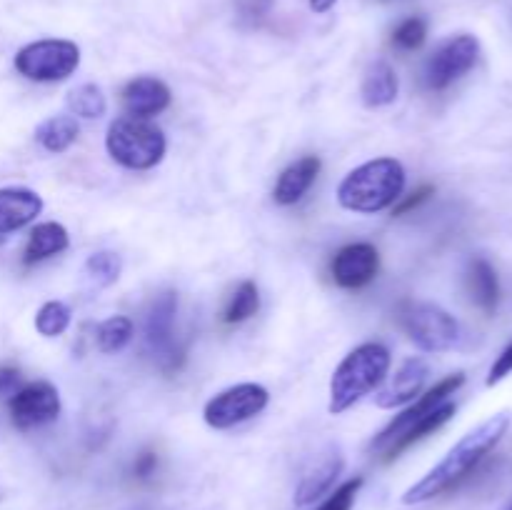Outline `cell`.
<instances>
[{
  "label": "cell",
  "instance_id": "cell-1",
  "mask_svg": "<svg viewBox=\"0 0 512 510\" xmlns=\"http://www.w3.org/2000/svg\"><path fill=\"white\" fill-rule=\"evenodd\" d=\"M510 428V413H498L480 423L478 428L470 430L468 435L458 440L453 448L448 450L443 460L435 468H430L423 478L415 485H410L403 493L405 505H420L428 500L438 498V495L448 493V490L458 488L475 468L485 460V455L505 438Z\"/></svg>",
  "mask_w": 512,
  "mask_h": 510
},
{
  "label": "cell",
  "instance_id": "cell-2",
  "mask_svg": "<svg viewBox=\"0 0 512 510\" xmlns=\"http://www.w3.org/2000/svg\"><path fill=\"white\" fill-rule=\"evenodd\" d=\"M405 168L395 158H375L350 170L338 185V200L353 213H380L403 198Z\"/></svg>",
  "mask_w": 512,
  "mask_h": 510
},
{
  "label": "cell",
  "instance_id": "cell-3",
  "mask_svg": "<svg viewBox=\"0 0 512 510\" xmlns=\"http://www.w3.org/2000/svg\"><path fill=\"white\" fill-rule=\"evenodd\" d=\"M390 370V350L380 343H363L350 350L343 363L335 368L330 378V403L333 415L353 408L360 398L373 393L385 380Z\"/></svg>",
  "mask_w": 512,
  "mask_h": 510
},
{
  "label": "cell",
  "instance_id": "cell-4",
  "mask_svg": "<svg viewBox=\"0 0 512 510\" xmlns=\"http://www.w3.org/2000/svg\"><path fill=\"white\" fill-rule=\"evenodd\" d=\"M110 158L128 170H150L163 160L165 135L143 118H118L105 135Z\"/></svg>",
  "mask_w": 512,
  "mask_h": 510
},
{
  "label": "cell",
  "instance_id": "cell-5",
  "mask_svg": "<svg viewBox=\"0 0 512 510\" xmlns=\"http://www.w3.org/2000/svg\"><path fill=\"white\" fill-rule=\"evenodd\" d=\"M80 65V48L73 40L45 38L23 45L15 53V70L35 83H58L70 78Z\"/></svg>",
  "mask_w": 512,
  "mask_h": 510
},
{
  "label": "cell",
  "instance_id": "cell-6",
  "mask_svg": "<svg viewBox=\"0 0 512 510\" xmlns=\"http://www.w3.org/2000/svg\"><path fill=\"white\" fill-rule=\"evenodd\" d=\"M403 325L408 338L425 353H445V350H453L460 340L458 320L433 303L408 305Z\"/></svg>",
  "mask_w": 512,
  "mask_h": 510
},
{
  "label": "cell",
  "instance_id": "cell-7",
  "mask_svg": "<svg viewBox=\"0 0 512 510\" xmlns=\"http://www.w3.org/2000/svg\"><path fill=\"white\" fill-rule=\"evenodd\" d=\"M270 393L258 383H240L210 398L203 408V418L210 428L228 430L245 423L268 408Z\"/></svg>",
  "mask_w": 512,
  "mask_h": 510
},
{
  "label": "cell",
  "instance_id": "cell-8",
  "mask_svg": "<svg viewBox=\"0 0 512 510\" xmlns=\"http://www.w3.org/2000/svg\"><path fill=\"white\" fill-rule=\"evenodd\" d=\"M480 58V40L475 35L463 33L445 40L425 65V83L430 90H445L468 75Z\"/></svg>",
  "mask_w": 512,
  "mask_h": 510
},
{
  "label": "cell",
  "instance_id": "cell-9",
  "mask_svg": "<svg viewBox=\"0 0 512 510\" xmlns=\"http://www.w3.org/2000/svg\"><path fill=\"white\" fill-rule=\"evenodd\" d=\"M175 313H178V293L175 290H165V293H160L153 300V305L148 310V318H145V340H148V348L160 360L165 373L178 370L185 358L183 348H178L173 338Z\"/></svg>",
  "mask_w": 512,
  "mask_h": 510
},
{
  "label": "cell",
  "instance_id": "cell-10",
  "mask_svg": "<svg viewBox=\"0 0 512 510\" xmlns=\"http://www.w3.org/2000/svg\"><path fill=\"white\" fill-rule=\"evenodd\" d=\"M463 385H465V373H453V375H448V378L438 380V383H435L428 393L418 395V400H415L410 408H405L398 418L390 420V423L385 425L378 435H375L373 443H370V450L378 455L383 453V450L388 448V445L393 443L400 433H405V430H408L413 423H418L420 418H425V415L433 413L435 408H440L443 403H448L450 395L458 393Z\"/></svg>",
  "mask_w": 512,
  "mask_h": 510
},
{
  "label": "cell",
  "instance_id": "cell-11",
  "mask_svg": "<svg viewBox=\"0 0 512 510\" xmlns=\"http://www.w3.org/2000/svg\"><path fill=\"white\" fill-rule=\"evenodd\" d=\"M10 420L18 430H33L45 423H53L60 413V395L48 380H35L13 393L8 403Z\"/></svg>",
  "mask_w": 512,
  "mask_h": 510
},
{
  "label": "cell",
  "instance_id": "cell-12",
  "mask_svg": "<svg viewBox=\"0 0 512 510\" xmlns=\"http://www.w3.org/2000/svg\"><path fill=\"white\" fill-rule=\"evenodd\" d=\"M380 268V253L370 243H350L335 253L330 263L333 280L345 290H358L373 283Z\"/></svg>",
  "mask_w": 512,
  "mask_h": 510
},
{
  "label": "cell",
  "instance_id": "cell-13",
  "mask_svg": "<svg viewBox=\"0 0 512 510\" xmlns=\"http://www.w3.org/2000/svg\"><path fill=\"white\" fill-rule=\"evenodd\" d=\"M345 458L340 453V448L330 445L323 453H318V458L303 470L300 475V483L295 488V505H310L320 498V495L328 493L333 488V483L338 480V475L343 473Z\"/></svg>",
  "mask_w": 512,
  "mask_h": 510
},
{
  "label": "cell",
  "instance_id": "cell-14",
  "mask_svg": "<svg viewBox=\"0 0 512 510\" xmlns=\"http://www.w3.org/2000/svg\"><path fill=\"white\" fill-rule=\"evenodd\" d=\"M430 375V365L423 358H408L398 368V373L378 390L375 395V403L378 408H400L405 403H413L425 388V380Z\"/></svg>",
  "mask_w": 512,
  "mask_h": 510
},
{
  "label": "cell",
  "instance_id": "cell-15",
  "mask_svg": "<svg viewBox=\"0 0 512 510\" xmlns=\"http://www.w3.org/2000/svg\"><path fill=\"white\" fill-rule=\"evenodd\" d=\"M123 105L130 118H153L170 105V88L160 78L140 75L123 88Z\"/></svg>",
  "mask_w": 512,
  "mask_h": 510
},
{
  "label": "cell",
  "instance_id": "cell-16",
  "mask_svg": "<svg viewBox=\"0 0 512 510\" xmlns=\"http://www.w3.org/2000/svg\"><path fill=\"white\" fill-rule=\"evenodd\" d=\"M43 210V198L30 188H0V235L25 228Z\"/></svg>",
  "mask_w": 512,
  "mask_h": 510
},
{
  "label": "cell",
  "instance_id": "cell-17",
  "mask_svg": "<svg viewBox=\"0 0 512 510\" xmlns=\"http://www.w3.org/2000/svg\"><path fill=\"white\" fill-rule=\"evenodd\" d=\"M320 158L318 155H305V158L295 160L288 168L280 173L278 183L273 188V200L278 205H295L303 200V195L313 188L315 178L320 173Z\"/></svg>",
  "mask_w": 512,
  "mask_h": 510
},
{
  "label": "cell",
  "instance_id": "cell-18",
  "mask_svg": "<svg viewBox=\"0 0 512 510\" xmlns=\"http://www.w3.org/2000/svg\"><path fill=\"white\" fill-rule=\"evenodd\" d=\"M455 410H458V408H455V403H450V400H448V403L440 405V408H435L433 413H428L425 418H420L418 423L410 425L405 433H400L398 438H395L393 443H390L388 448L380 453V460H383V463H393V460L400 458L405 450L413 448L415 443H420V440L428 438L430 433H435V430L443 428L445 423H450V420H453V415H455Z\"/></svg>",
  "mask_w": 512,
  "mask_h": 510
},
{
  "label": "cell",
  "instance_id": "cell-19",
  "mask_svg": "<svg viewBox=\"0 0 512 510\" xmlns=\"http://www.w3.org/2000/svg\"><path fill=\"white\" fill-rule=\"evenodd\" d=\"M468 290L473 303L485 315H493L500 303V280L493 265L485 258H473L468 265Z\"/></svg>",
  "mask_w": 512,
  "mask_h": 510
},
{
  "label": "cell",
  "instance_id": "cell-20",
  "mask_svg": "<svg viewBox=\"0 0 512 510\" xmlns=\"http://www.w3.org/2000/svg\"><path fill=\"white\" fill-rule=\"evenodd\" d=\"M68 245H70V238H68V230H65L63 225L40 223L30 230L28 243H25L23 263L33 265V263H40V260L53 258V255L68 250Z\"/></svg>",
  "mask_w": 512,
  "mask_h": 510
},
{
  "label": "cell",
  "instance_id": "cell-21",
  "mask_svg": "<svg viewBox=\"0 0 512 510\" xmlns=\"http://www.w3.org/2000/svg\"><path fill=\"white\" fill-rule=\"evenodd\" d=\"M398 90V73H395L385 60H380V63L370 65V70L365 73L360 95H363V103L368 105V108H383V105H390L398 98Z\"/></svg>",
  "mask_w": 512,
  "mask_h": 510
},
{
  "label": "cell",
  "instance_id": "cell-22",
  "mask_svg": "<svg viewBox=\"0 0 512 510\" xmlns=\"http://www.w3.org/2000/svg\"><path fill=\"white\" fill-rule=\"evenodd\" d=\"M80 125L73 115H55V118L43 120L35 128V140L43 145L48 153H65L70 145L78 140Z\"/></svg>",
  "mask_w": 512,
  "mask_h": 510
},
{
  "label": "cell",
  "instance_id": "cell-23",
  "mask_svg": "<svg viewBox=\"0 0 512 510\" xmlns=\"http://www.w3.org/2000/svg\"><path fill=\"white\" fill-rule=\"evenodd\" d=\"M258 308H260L258 285H255L253 280H243V283L238 285V290L230 295V303L228 308H225L223 320L228 325L245 323V320L253 318V315L258 313Z\"/></svg>",
  "mask_w": 512,
  "mask_h": 510
},
{
  "label": "cell",
  "instance_id": "cell-24",
  "mask_svg": "<svg viewBox=\"0 0 512 510\" xmlns=\"http://www.w3.org/2000/svg\"><path fill=\"white\" fill-rule=\"evenodd\" d=\"M68 108L70 113L78 115V118L93 120V118H100V115H105V110H108V100H105L103 90H100L98 85L85 83L70 90Z\"/></svg>",
  "mask_w": 512,
  "mask_h": 510
},
{
  "label": "cell",
  "instance_id": "cell-25",
  "mask_svg": "<svg viewBox=\"0 0 512 510\" xmlns=\"http://www.w3.org/2000/svg\"><path fill=\"white\" fill-rule=\"evenodd\" d=\"M130 338H133V323L125 315H113L95 330V340L103 353H118L130 343Z\"/></svg>",
  "mask_w": 512,
  "mask_h": 510
},
{
  "label": "cell",
  "instance_id": "cell-26",
  "mask_svg": "<svg viewBox=\"0 0 512 510\" xmlns=\"http://www.w3.org/2000/svg\"><path fill=\"white\" fill-rule=\"evenodd\" d=\"M120 270H123V260H120L118 253H110V250H100V253H93L85 260V275L98 288L113 285L120 278Z\"/></svg>",
  "mask_w": 512,
  "mask_h": 510
},
{
  "label": "cell",
  "instance_id": "cell-27",
  "mask_svg": "<svg viewBox=\"0 0 512 510\" xmlns=\"http://www.w3.org/2000/svg\"><path fill=\"white\" fill-rule=\"evenodd\" d=\"M70 325V308L60 300H48V303L40 305V310L35 313V330H38L43 338H58L68 330Z\"/></svg>",
  "mask_w": 512,
  "mask_h": 510
},
{
  "label": "cell",
  "instance_id": "cell-28",
  "mask_svg": "<svg viewBox=\"0 0 512 510\" xmlns=\"http://www.w3.org/2000/svg\"><path fill=\"white\" fill-rule=\"evenodd\" d=\"M425 38H428V23L423 18H405L393 30V45L398 50H408V53L423 48Z\"/></svg>",
  "mask_w": 512,
  "mask_h": 510
},
{
  "label": "cell",
  "instance_id": "cell-29",
  "mask_svg": "<svg viewBox=\"0 0 512 510\" xmlns=\"http://www.w3.org/2000/svg\"><path fill=\"white\" fill-rule=\"evenodd\" d=\"M360 488H363V478L348 480L340 488H335V493H330L328 500L318 510H353Z\"/></svg>",
  "mask_w": 512,
  "mask_h": 510
},
{
  "label": "cell",
  "instance_id": "cell-30",
  "mask_svg": "<svg viewBox=\"0 0 512 510\" xmlns=\"http://www.w3.org/2000/svg\"><path fill=\"white\" fill-rule=\"evenodd\" d=\"M433 195H435L433 185H420L418 190H413V193H410L408 198H403L398 205H395L393 215L410 213V210H415V208H418V205H423L425 200H430V198H433Z\"/></svg>",
  "mask_w": 512,
  "mask_h": 510
},
{
  "label": "cell",
  "instance_id": "cell-31",
  "mask_svg": "<svg viewBox=\"0 0 512 510\" xmlns=\"http://www.w3.org/2000/svg\"><path fill=\"white\" fill-rule=\"evenodd\" d=\"M273 0H238L240 18L248 20V23H260V20L268 15Z\"/></svg>",
  "mask_w": 512,
  "mask_h": 510
},
{
  "label": "cell",
  "instance_id": "cell-32",
  "mask_svg": "<svg viewBox=\"0 0 512 510\" xmlns=\"http://www.w3.org/2000/svg\"><path fill=\"white\" fill-rule=\"evenodd\" d=\"M510 373H512V343L498 355V358H495L493 368H490V373H488V385L493 388V385H498L500 380L508 378Z\"/></svg>",
  "mask_w": 512,
  "mask_h": 510
},
{
  "label": "cell",
  "instance_id": "cell-33",
  "mask_svg": "<svg viewBox=\"0 0 512 510\" xmlns=\"http://www.w3.org/2000/svg\"><path fill=\"white\" fill-rule=\"evenodd\" d=\"M20 385V370L13 365H0V395L15 393Z\"/></svg>",
  "mask_w": 512,
  "mask_h": 510
},
{
  "label": "cell",
  "instance_id": "cell-34",
  "mask_svg": "<svg viewBox=\"0 0 512 510\" xmlns=\"http://www.w3.org/2000/svg\"><path fill=\"white\" fill-rule=\"evenodd\" d=\"M155 468H158V455L148 450V453H140L138 458H135L133 473L138 475V478H150V475L155 473Z\"/></svg>",
  "mask_w": 512,
  "mask_h": 510
},
{
  "label": "cell",
  "instance_id": "cell-35",
  "mask_svg": "<svg viewBox=\"0 0 512 510\" xmlns=\"http://www.w3.org/2000/svg\"><path fill=\"white\" fill-rule=\"evenodd\" d=\"M335 3H338V0H310V8H313L315 13H328Z\"/></svg>",
  "mask_w": 512,
  "mask_h": 510
},
{
  "label": "cell",
  "instance_id": "cell-36",
  "mask_svg": "<svg viewBox=\"0 0 512 510\" xmlns=\"http://www.w3.org/2000/svg\"><path fill=\"white\" fill-rule=\"evenodd\" d=\"M510 510H512V505H510Z\"/></svg>",
  "mask_w": 512,
  "mask_h": 510
}]
</instances>
